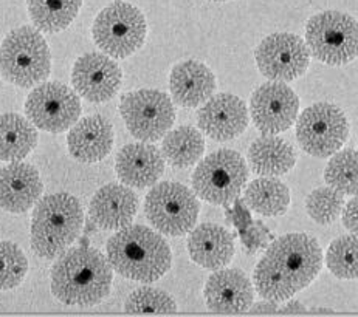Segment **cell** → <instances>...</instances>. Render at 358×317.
Instances as JSON below:
<instances>
[{
  "label": "cell",
  "instance_id": "cell-1",
  "mask_svg": "<svg viewBox=\"0 0 358 317\" xmlns=\"http://www.w3.org/2000/svg\"><path fill=\"white\" fill-rule=\"evenodd\" d=\"M323 268V251L309 234H285L264 252L255 270V288L262 299L284 302L309 286Z\"/></svg>",
  "mask_w": 358,
  "mask_h": 317
},
{
  "label": "cell",
  "instance_id": "cell-2",
  "mask_svg": "<svg viewBox=\"0 0 358 317\" xmlns=\"http://www.w3.org/2000/svg\"><path fill=\"white\" fill-rule=\"evenodd\" d=\"M52 293L69 307H93L109 295L113 274L109 260L98 249H67L52 268Z\"/></svg>",
  "mask_w": 358,
  "mask_h": 317
},
{
  "label": "cell",
  "instance_id": "cell-3",
  "mask_svg": "<svg viewBox=\"0 0 358 317\" xmlns=\"http://www.w3.org/2000/svg\"><path fill=\"white\" fill-rule=\"evenodd\" d=\"M106 249L112 270L134 282L154 283L173 265L168 242L148 226L129 225L118 229Z\"/></svg>",
  "mask_w": 358,
  "mask_h": 317
},
{
  "label": "cell",
  "instance_id": "cell-4",
  "mask_svg": "<svg viewBox=\"0 0 358 317\" xmlns=\"http://www.w3.org/2000/svg\"><path fill=\"white\" fill-rule=\"evenodd\" d=\"M84 211L76 197L52 193L34 205L31 217V249L38 257L55 260L80 237Z\"/></svg>",
  "mask_w": 358,
  "mask_h": 317
},
{
  "label": "cell",
  "instance_id": "cell-5",
  "mask_svg": "<svg viewBox=\"0 0 358 317\" xmlns=\"http://www.w3.org/2000/svg\"><path fill=\"white\" fill-rule=\"evenodd\" d=\"M52 71V54L38 28L19 27L0 45V73L6 82L31 89L45 81Z\"/></svg>",
  "mask_w": 358,
  "mask_h": 317
},
{
  "label": "cell",
  "instance_id": "cell-6",
  "mask_svg": "<svg viewBox=\"0 0 358 317\" xmlns=\"http://www.w3.org/2000/svg\"><path fill=\"white\" fill-rule=\"evenodd\" d=\"M148 25L145 14L127 2H113L99 11L92 27L95 44L107 56L124 59L143 47Z\"/></svg>",
  "mask_w": 358,
  "mask_h": 317
},
{
  "label": "cell",
  "instance_id": "cell-7",
  "mask_svg": "<svg viewBox=\"0 0 358 317\" xmlns=\"http://www.w3.org/2000/svg\"><path fill=\"white\" fill-rule=\"evenodd\" d=\"M248 182V168L242 155L220 149L200 161L192 175V191L211 205H230L238 200Z\"/></svg>",
  "mask_w": 358,
  "mask_h": 317
},
{
  "label": "cell",
  "instance_id": "cell-8",
  "mask_svg": "<svg viewBox=\"0 0 358 317\" xmlns=\"http://www.w3.org/2000/svg\"><path fill=\"white\" fill-rule=\"evenodd\" d=\"M306 44L318 61L345 66L358 56V22L341 11L315 14L307 22Z\"/></svg>",
  "mask_w": 358,
  "mask_h": 317
},
{
  "label": "cell",
  "instance_id": "cell-9",
  "mask_svg": "<svg viewBox=\"0 0 358 317\" xmlns=\"http://www.w3.org/2000/svg\"><path fill=\"white\" fill-rule=\"evenodd\" d=\"M145 212L159 233L169 237L188 234L196 226L200 205L189 187L174 182H163L149 191Z\"/></svg>",
  "mask_w": 358,
  "mask_h": 317
},
{
  "label": "cell",
  "instance_id": "cell-10",
  "mask_svg": "<svg viewBox=\"0 0 358 317\" xmlns=\"http://www.w3.org/2000/svg\"><path fill=\"white\" fill-rule=\"evenodd\" d=\"M120 113L127 131L143 142H155L166 135L176 121V109L166 93L154 89L129 91L121 98Z\"/></svg>",
  "mask_w": 358,
  "mask_h": 317
},
{
  "label": "cell",
  "instance_id": "cell-11",
  "mask_svg": "<svg viewBox=\"0 0 358 317\" xmlns=\"http://www.w3.org/2000/svg\"><path fill=\"white\" fill-rule=\"evenodd\" d=\"M349 136L345 112L331 103H317L299 115L296 138L301 149L315 158H329L338 152Z\"/></svg>",
  "mask_w": 358,
  "mask_h": 317
},
{
  "label": "cell",
  "instance_id": "cell-12",
  "mask_svg": "<svg viewBox=\"0 0 358 317\" xmlns=\"http://www.w3.org/2000/svg\"><path fill=\"white\" fill-rule=\"evenodd\" d=\"M81 101L75 90L61 82H44L25 101V115L34 127L50 133H62L81 117Z\"/></svg>",
  "mask_w": 358,
  "mask_h": 317
},
{
  "label": "cell",
  "instance_id": "cell-13",
  "mask_svg": "<svg viewBox=\"0 0 358 317\" xmlns=\"http://www.w3.org/2000/svg\"><path fill=\"white\" fill-rule=\"evenodd\" d=\"M256 64L270 81L290 82L303 76L310 64V52L304 39L292 33L267 36L256 52Z\"/></svg>",
  "mask_w": 358,
  "mask_h": 317
},
{
  "label": "cell",
  "instance_id": "cell-14",
  "mask_svg": "<svg viewBox=\"0 0 358 317\" xmlns=\"http://www.w3.org/2000/svg\"><path fill=\"white\" fill-rule=\"evenodd\" d=\"M299 98L287 84L270 81L257 87L250 99V113L257 131L278 135L289 131L298 118Z\"/></svg>",
  "mask_w": 358,
  "mask_h": 317
},
{
  "label": "cell",
  "instance_id": "cell-15",
  "mask_svg": "<svg viewBox=\"0 0 358 317\" xmlns=\"http://www.w3.org/2000/svg\"><path fill=\"white\" fill-rule=\"evenodd\" d=\"M123 71L120 66L103 53H85L78 57L71 70V84L78 95L90 103H107L117 95Z\"/></svg>",
  "mask_w": 358,
  "mask_h": 317
},
{
  "label": "cell",
  "instance_id": "cell-16",
  "mask_svg": "<svg viewBox=\"0 0 358 317\" xmlns=\"http://www.w3.org/2000/svg\"><path fill=\"white\" fill-rule=\"evenodd\" d=\"M200 131L216 141H230L245 132L248 109L243 101L231 93H219L206 101L197 113Z\"/></svg>",
  "mask_w": 358,
  "mask_h": 317
},
{
  "label": "cell",
  "instance_id": "cell-17",
  "mask_svg": "<svg viewBox=\"0 0 358 317\" xmlns=\"http://www.w3.org/2000/svg\"><path fill=\"white\" fill-rule=\"evenodd\" d=\"M203 297L213 313L239 314L253 305L255 288L243 271L222 268L210 276Z\"/></svg>",
  "mask_w": 358,
  "mask_h": 317
},
{
  "label": "cell",
  "instance_id": "cell-18",
  "mask_svg": "<svg viewBox=\"0 0 358 317\" xmlns=\"http://www.w3.org/2000/svg\"><path fill=\"white\" fill-rule=\"evenodd\" d=\"M44 184L33 165L14 161L0 169V207L11 214H24L38 203Z\"/></svg>",
  "mask_w": 358,
  "mask_h": 317
},
{
  "label": "cell",
  "instance_id": "cell-19",
  "mask_svg": "<svg viewBox=\"0 0 358 317\" xmlns=\"http://www.w3.org/2000/svg\"><path fill=\"white\" fill-rule=\"evenodd\" d=\"M138 212V197L126 184L103 186L89 205V215L98 228L118 230L131 225Z\"/></svg>",
  "mask_w": 358,
  "mask_h": 317
},
{
  "label": "cell",
  "instance_id": "cell-20",
  "mask_svg": "<svg viewBox=\"0 0 358 317\" xmlns=\"http://www.w3.org/2000/svg\"><path fill=\"white\" fill-rule=\"evenodd\" d=\"M115 172L123 184L145 189L154 186L163 175L164 158L152 144L143 141L127 144L117 155Z\"/></svg>",
  "mask_w": 358,
  "mask_h": 317
},
{
  "label": "cell",
  "instance_id": "cell-21",
  "mask_svg": "<svg viewBox=\"0 0 358 317\" xmlns=\"http://www.w3.org/2000/svg\"><path fill=\"white\" fill-rule=\"evenodd\" d=\"M67 146L70 155L80 163L103 161L113 147V127L99 115L83 118L70 127Z\"/></svg>",
  "mask_w": 358,
  "mask_h": 317
},
{
  "label": "cell",
  "instance_id": "cell-22",
  "mask_svg": "<svg viewBox=\"0 0 358 317\" xmlns=\"http://www.w3.org/2000/svg\"><path fill=\"white\" fill-rule=\"evenodd\" d=\"M234 239L225 228L214 223H203L191 230L188 252L192 262L205 270L217 271L233 260Z\"/></svg>",
  "mask_w": 358,
  "mask_h": 317
},
{
  "label": "cell",
  "instance_id": "cell-23",
  "mask_svg": "<svg viewBox=\"0 0 358 317\" xmlns=\"http://www.w3.org/2000/svg\"><path fill=\"white\" fill-rule=\"evenodd\" d=\"M171 95L176 103L185 109L205 104L216 90V76L199 61H185L177 64L169 78Z\"/></svg>",
  "mask_w": 358,
  "mask_h": 317
},
{
  "label": "cell",
  "instance_id": "cell-24",
  "mask_svg": "<svg viewBox=\"0 0 358 317\" xmlns=\"http://www.w3.org/2000/svg\"><path fill=\"white\" fill-rule=\"evenodd\" d=\"M250 168L257 175H285L296 163V154L292 144L273 135L257 138L248 149Z\"/></svg>",
  "mask_w": 358,
  "mask_h": 317
},
{
  "label": "cell",
  "instance_id": "cell-25",
  "mask_svg": "<svg viewBox=\"0 0 358 317\" xmlns=\"http://www.w3.org/2000/svg\"><path fill=\"white\" fill-rule=\"evenodd\" d=\"M38 144L33 122L16 113L0 115V161H22Z\"/></svg>",
  "mask_w": 358,
  "mask_h": 317
},
{
  "label": "cell",
  "instance_id": "cell-26",
  "mask_svg": "<svg viewBox=\"0 0 358 317\" xmlns=\"http://www.w3.org/2000/svg\"><path fill=\"white\" fill-rule=\"evenodd\" d=\"M205 154V138L196 127L180 126L163 136L162 155L173 168L186 169Z\"/></svg>",
  "mask_w": 358,
  "mask_h": 317
},
{
  "label": "cell",
  "instance_id": "cell-27",
  "mask_svg": "<svg viewBox=\"0 0 358 317\" xmlns=\"http://www.w3.org/2000/svg\"><path fill=\"white\" fill-rule=\"evenodd\" d=\"M245 203L257 214L266 217H278L287 212L290 191L275 177H262L248 184L245 189Z\"/></svg>",
  "mask_w": 358,
  "mask_h": 317
},
{
  "label": "cell",
  "instance_id": "cell-28",
  "mask_svg": "<svg viewBox=\"0 0 358 317\" xmlns=\"http://www.w3.org/2000/svg\"><path fill=\"white\" fill-rule=\"evenodd\" d=\"M34 27L42 33L66 30L80 13L83 0H27Z\"/></svg>",
  "mask_w": 358,
  "mask_h": 317
},
{
  "label": "cell",
  "instance_id": "cell-29",
  "mask_svg": "<svg viewBox=\"0 0 358 317\" xmlns=\"http://www.w3.org/2000/svg\"><path fill=\"white\" fill-rule=\"evenodd\" d=\"M324 179L343 196H358V152L348 149L334 154L326 165Z\"/></svg>",
  "mask_w": 358,
  "mask_h": 317
},
{
  "label": "cell",
  "instance_id": "cell-30",
  "mask_svg": "<svg viewBox=\"0 0 358 317\" xmlns=\"http://www.w3.org/2000/svg\"><path fill=\"white\" fill-rule=\"evenodd\" d=\"M326 263L335 277L358 279V235H341L334 240L327 249Z\"/></svg>",
  "mask_w": 358,
  "mask_h": 317
},
{
  "label": "cell",
  "instance_id": "cell-31",
  "mask_svg": "<svg viewBox=\"0 0 358 317\" xmlns=\"http://www.w3.org/2000/svg\"><path fill=\"white\" fill-rule=\"evenodd\" d=\"M127 314H174L177 313L176 300L168 293L157 288H138L129 294L124 302Z\"/></svg>",
  "mask_w": 358,
  "mask_h": 317
},
{
  "label": "cell",
  "instance_id": "cell-32",
  "mask_svg": "<svg viewBox=\"0 0 358 317\" xmlns=\"http://www.w3.org/2000/svg\"><path fill=\"white\" fill-rule=\"evenodd\" d=\"M28 260L16 243L0 240V291H8L24 282Z\"/></svg>",
  "mask_w": 358,
  "mask_h": 317
},
{
  "label": "cell",
  "instance_id": "cell-33",
  "mask_svg": "<svg viewBox=\"0 0 358 317\" xmlns=\"http://www.w3.org/2000/svg\"><path fill=\"white\" fill-rule=\"evenodd\" d=\"M345 207L343 193L329 187H318L306 200V211L313 221L320 225H332L340 217Z\"/></svg>",
  "mask_w": 358,
  "mask_h": 317
},
{
  "label": "cell",
  "instance_id": "cell-34",
  "mask_svg": "<svg viewBox=\"0 0 358 317\" xmlns=\"http://www.w3.org/2000/svg\"><path fill=\"white\" fill-rule=\"evenodd\" d=\"M343 225L349 230V233L358 235V196L343 207Z\"/></svg>",
  "mask_w": 358,
  "mask_h": 317
},
{
  "label": "cell",
  "instance_id": "cell-35",
  "mask_svg": "<svg viewBox=\"0 0 358 317\" xmlns=\"http://www.w3.org/2000/svg\"><path fill=\"white\" fill-rule=\"evenodd\" d=\"M248 311L253 314H273V313H278V307H276V302L266 300V302H259V304L256 305H252Z\"/></svg>",
  "mask_w": 358,
  "mask_h": 317
},
{
  "label": "cell",
  "instance_id": "cell-36",
  "mask_svg": "<svg viewBox=\"0 0 358 317\" xmlns=\"http://www.w3.org/2000/svg\"><path fill=\"white\" fill-rule=\"evenodd\" d=\"M304 313H307V309L303 304H299V302H289L285 307L278 308V314H304Z\"/></svg>",
  "mask_w": 358,
  "mask_h": 317
},
{
  "label": "cell",
  "instance_id": "cell-37",
  "mask_svg": "<svg viewBox=\"0 0 358 317\" xmlns=\"http://www.w3.org/2000/svg\"><path fill=\"white\" fill-rule=\"evenodd\" d=\"M309 313H312V314H334L335 311L331 308H312Z\"/></svg>",
  "mask_w": 358,
  "mask_h": 317
},
{
  "label": "cell",
  "instance_id": "cell-38",
  "mask_svg": "<svg viewBox=\"0 0 358 317\" xmlns=\"http://www.w3.org/2000/svg\"><path fill=\"white\" fill-rule=\"evenodd\" d=\"M211 2H228V0H211Z\"/></svg>",
  "mask_w": 358,
  "mask_h": 317
}]
</instances>
